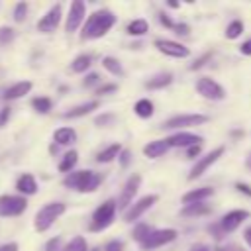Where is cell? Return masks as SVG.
Returning a JSON list of instances; mask_svg holds the SVG:
<instances>
[{
    "label": "cell",
    "instance_id": "43",
    "mask_svg": "<svg viewBox=\"0 0 251 251\" xmlns=\"http://www.w3.org/2000/svg\"><path fill=\"white\" fill-rule=\"evenodd\" d=\"M239 49H241V53H243V55H251V39H247Z\"/></svg>",
    "mask_w": 251,
    "mask_h": 251
},
{
    "label": "cell",
    "instance_id": "11",
    "mask_svg": "<svg viewBox=\"0 0 251 251\" xmlns=\"http://www.w3.org/2000/svg\"><path fill=\"white\" fill-rule=\"evenodd\" d=\"M155 47H157L161 53H165V55H169V57H176V59H184V57L190 55L188 47H184V45H180V43H176V41H171V39H157V41H155Z\"/></svg>",
    "mask_w": 251,
    "mask_h": 251
},
{
    "label": "cell",
    "instance_id": "46",
    "mask_svg": "<svg viewBox=\"0 0 251 251\" xmlns=\"http://www.w3.org/2000/svg\"><path fill=\"white\" fill-rule=\"evenodd\" d=\"M159 20H161V24H163V25H167V27H175V24H173L165 14H161V16H159Z\"/></svg>",
    "mask_w": 251,
    "mask_h": 251
},
{
    "label": "cell",
    "instance_id": "1",
    "mask_svg": "<svg viewBox=\"0 0 251 251\" xmlns=\"http://www.w3.org/2000/svg\"><path fill=\"white\" fill-rule=\"evenodd\" d=\"M116 24V16L110 10H98L92 16H88L80 39H98L102 35H106V31Z\"/></svg>",
    "mask_w": 251,
    "mask_h": 251
},
{
    "label": "cell",
    "instance_id": "31",
    "mask_svg": "<svg viewBox=\"0 0 251 251\" xmlns=\"http://www.w3.org/2000/svg\"><path fill=\"white\" fill-rule=\"evenodd\" d=\"M147 31V22L145 20H133L127 25V33L129 35H143Z\"/></svg>",
    "mask_w": 251,
    "mask_h": 251
},
{
    "label": "cell",
    "instance_id": "52",
    "mask_svg": "<svg viewBox=\"0 0 251 251\" xmlns=\"http://www.w3.org/2000/svg\"><path fill=\"white\" fill-rule=\"evenodd\" d=\"M216 251H227V249H222V247H218V249H216Z\"/></svg>",
    "mask_w": 251,
    "mask_h": 251
},
{
    "label": "cell",
    "instance_id": "15",
    "mask_svg": "<svg viewBox=\"0 0 251 251\" xmlns=\"http://www.w3.org/2000/svg\"><path fill=\"white\" fill-rule=\"evenodd\" d=\"M198 141H202L200 135H194V133H188V131H180V133H175L167 139L169 147H192V145H198Z\"/></svg>",
    "mask_w": 251,
    "mask_h": 251
},
{
    "label": "cell",
    "instance_id": "8",
    "mask_svg": "<svg viewBox=\"0 0 251 251\" xmlns=\"http://www.w3.org/2000/svg\"><path fill=\"white\" fill-rule=\"evenodd\" d=\"M208 122V116L204 114H180V116H175L171 120H167L163 124V127L167 129H173V127H188V126H200Z\"/></svg>",
    "mask_w": 251,
    "mask_h": 251
},
{
    "label": "cell",
    "instance_id": "24",
    "mask_svg": "<svg viewBox=\"0 0 251 251\" xmlns=\"http://www.w3.org/2000/svg\"><path fill=\"white\" fill-rule=\"evenodd\" d=\"M133 110H135V114L139 118H151L153 116V102L147 100V98H141V100L135 102V108Z\"/></svg>",
    "mask_w": 251,
    "mask_h": 251
},
{
    "label": "cell",
    "instance_id": "4",
    "mask_svg": "<svg viewBox=\"0 0 251 251\" xmlns=\"http://www.w3.org/2000/svg\"><path fill=\"white\" fill-rule=\"evenodd\" d=\"M116 210H118V202H114V200H106L102 206H98L96 212L92 214L90 231H102V229H106L114 222Z\"/></svg>",
    "mask_w": 251,
    "mask_h": 251
},
{
    "label": "cell",
    "instance_id": "29",
    "mask_svg": "<svg viewBox=\"0 0 251 251\" xmlns=\"http://www.w3.org/2000/svg\"><path fill=\"white\" fill-rule=\"evenodd\" d=\"M171 80H173V76L167 73V75H159V76H155V78L147 80V82H145V86H147V88H163V86L171 84Z\"/></svg>",
    "mask_w": 251,
    "mask_h": 251
},
{
    "label": "cell",
    "instance_id": "34",
    "mask_svg": "<svg viewBox=\"0 0 251 251\" xmlns=\"http://www.w3.org/2000/svg\"><path fill=\"white\" fill-rule=\"evenodd\" d=\"M241 31H243V24H241L239 20H235V22H231V24L227 25V29H226V37H227V39H235V37L241 35Z\"/></svg>",
    "mask_w": 251,
    "mask_h": 251
},
{
    "label": "cell",
    "instance_id": "27",
    "mask_svg": "<svg viewBox=\"0 0 251 251\" xmlns=\"http://www.w3.org/2000/svg\"><path fill=\"white\" fill-rule=\"evenodd\" d=\"M90 55H78L73 63H71V69H73V73H82V71H86L88 67H90Z\"/></svg>",
    "mask_w": 251,
    "mask_h": 251
},
{
    "label": "cell",
    "instance_id": "38",
    "mask_svg": "<svg viewBox=\"0 0 251 251\" xmlns=\"http://www.w3.org/2000/svg\"><path fill=\"white\" fill-rule=\"evenodd\" d=\"M59 243H61V239H59V237L51 239V241L47 243V251H59Z\"/></svg>",
    "mask_w": 251,
    "mask_h": 251
},
{
    "label": "cell",
    "instance_id": "22",
    "mask_svg": "<svg viewBox=\"0 0 251 251\" xmlns=\"http://www.w3.org/2000/svg\"><path fill=\"white\" fill-rule=\"evenodd\" d=\"M96 108H98V102H96V100H90V102H86V104H80V106H76V108L65 112V118H80V116L90 114V112L96 110Z\"/></svg>",
    "mask_w": 251,
    "mask_h": 251
},
{
    "label": "cell",
    "instance_id": "44",
    "mask_svg": "<svg viewBox=\"0 0 251 251\" xmlns=\"http://www.w3.org/2000/svg\"><path fill=\"white\" fill-rule=\"evenodd\" d=\"M0 251H18V245L16 243H4V245H0Z\"/></svg>",
    "mask_w": 251,
    "mask_h": 251
},
{
    "label": "cell",
    "instance_id": "2",
    "mask_svg": "<svg viewBox=\"0 0 251 251\" xmlns=\"http://www.w3.org/2000/svg\"><path fill=\"white\" fill-rule=\"evenodd\" d=\"M102 176L98 173H92V171H76V173H71L65 176L63 184L67 188H75L78 192H94L100 184Z\"/></svg>",
    "mask_w": 251,
    "mask_h": 251
},
{
    "label": "cell",
    "instance_id": "13",
    "mask_svg": "<svg viewBox=\"0 0 251 251\" xmlns=\"http://www.w3.org/2000/svg\"><path fill=\"white\" fill-rule=\"evenodd\" d=\"M139 184H141V176H139V175H131V176L127 178V182H126V186H124V192H122V196H120V200H118V210H126V208L131 204V200H133V196H135Z\"/></svg>",
    "mask_w": 251,
    "mask_h": 251
},
{
    "label": "cell",
    "instance_id": "50",
    "mask_svg": "<svg viewBox=\"0 0 251 251\" xmlns=\"http://www.w3.org/2000/svg\"><path fill=\"white\" fill-rule=\"evenodd\" d=\"M243 237H245V241H247V243L251 245V227H247V229H245V233H243Z\"/></svg>",
    "mask_w": 251,
    "mask_h": 251
},
{
    "label": "cell",
    "instance_id": "26",
    "mask_svg": "<svg viewBox=\"0 0 251 251\" xmlns=\"http://www.w3.org/2000/svg\"><path fill=\"white\" fill-rule=\"evenodd\" d=\"M180 214L182 216H204V214H210V206H206V204H188Z\"/></svg>",
    "mask_w": 251,
    "mask_h": 251
},
{
    "label": "cell",
    "instance_id": "49",
    "mask_svg": "<svg viewBox=\"0 0 251 251\" xmlns=\"http://www.w3.org/2000/svg\"><path fill=\"white\" fill-rule=\"evenodd\" d=\"M120 155H122V157H120V159H122V165L126 167V165L129 163V151H122Z\"/></svg>",
    "mask_w": 251,
    "mask_h": 251
},
{
    "label": "cell",
    "instance_id": "14",
    "mask_svg": "<svg viewBox=\"0 0 251 251\" xmlns=\"http://www.w3.org/2000/svg\"><path fill=\"white\" fill-rule=\"evenodd\" d=\"M82 18H84V2H82V0H75V2L71 4L69 16H67V25H65L67 31H69V33L75 31V29L80 25Z\"/></svg>",
    "mask_w": 251,
    "mask_h": 251
},
{
    "label": "cell",
    "instance_id": "48",
    "mask_svg": "<svg viewBox=\"0 0 251 251\" xmlns=\"http://www.w3.org/2000/svg\"><path fill=\"white\" fill-rule=\"evenodd\" d=\"M8 118H10V108H4L2 114H0V124H4Z\"/></svg>",
    "mask_w": 251,
    "mask_h": 251
},
{
    "label": "cell",
    "instance_id": "3",
    "mask_svg": "<svg viewBox=\"0 0 251 251\" xmlns=\"http://www.w3.org/2000/svg\"><path fill=\"white\" fill-rule=\"evenodd\" d=\"M65 214V204L63 202H51V204H45L37 214H35V229L37 231H45L53 226V222Z\"/></svg>",
    "mask_w": 251,
    "mask_h": 251
},
{
    "label": "cell",
    "instance_id": "17",
    "mask_svg": "<svg viewBox=\"0 0 251 251\" xmlns=\"http://www.w3.org/2000/svg\"><path fill=\"white\" fill-rule=\"evenodd\" d=\"M167 149H169L167 139H155V141H149V143L143 147V153H145V157H149V159H157V157H161L163 153H167Z\"/></svg>",
    "mask_w": 251,
    "mask_h": 251
},
{
    "label": "cell",
    "instance_id": "39",
    "mask_svg": "<svg viewBox=\"0 0 251 251\" xmlns=\"http://www.w3.org/2000/svg\"><path fill=\"white\" fill-rule=\"evenodd\" d=\"M96 80H98V75H96V73H90V75L84 78V86H92Z\"/></svg>",
    "mask_w": 251,
    "mask_h": 251
},
{
    "label": "cell",
    "instance_id": "16",
    "mask_svg": "<svg viewBox=\"0 0 251 251\" xmlns=\"http://www.w3.org/2000/svg\"><path fill=\"white\" fill-rule=\"evenodd\" d=\"M249 218V212L247 210H233V212H227L224 218H222V229L224 231H233L235 227L241 226V222Z\"/></svg>",
    "mask_w": 251,
    "mask_h": 251
},
{
    "label": "cell",
    "instance_id": "30",
    "mask_svg": "<svg viewBox=\"0 0 251 251\" xmlns=\"http://www.w3.org/2000/svg\"><path fill=\"white\" fill-rule=\"evenodd\" d=\"M151 231H153V227H149L147 224H139V226L133 229V233H131V235H133V239H135V241L143 243V241L151 235Z\"/></svg>",
    "mask_w": 251,
    "mask_h": 251
},
{
    "label": "cell",
    "instance_id": "6",
    "mask_svg": "<svg viewBox=\"0 0 251 251\" xmlns=\"http://www.w3.org/2000/svg\"><path fill=\"white\" fill-rule=\"evenodd\" d=\"M196 90H198L204 98H208V100H224V98H226V90H224L216 80H212V78H208V76L198 78Z\"/></svg>",
    "mask_w": 251,
    "mask_h": 251
},
{
    "label": "cell",
    "instance_id": "36",
    "mask_svg": "<svg viewBox=\"0 0 251 251\" xmlns=\"http://www.w3.org/2000/svg\"><path fill=\"white\" fill-rule=\"evenodd\" d=\"M12 39H14V29L8 25H2L0 27V43L4 45V43H10Z\"/></svg>",
    "mask_w": 251,
    "mask_h": 251
},
{
    "label": "cell",
    "instance_id": "35",
    "mask_svg": "<svg viewBox=\"0 0 251 251\" xmlns=\"http://www.w3.org/2000/svg\"><path fill=\"white\" fill-rule=\"evenodd\" d=\"M25 14H27V4H25V2L16 4V10H14V20H16V22H24Z\"/></svg>",
    "mask_w": 251,
    "mask_h": 251
},
{
    "label": "cell",
    "instance_id": "51",
    "mask_svg": "<svg viewBox=\"0 0 251 251\" xmlns=\"http://www.w3.org/2000/svg\"><path fill=\"white\" fill-rule=\"evenodd\" d=\"M192 251H210V249H208L206 245H194V247H192Z\"/></svg>",
    "mask_w": 251,
    "mask_h": 251
},
{
    "label": "cell",
    "instance_id": "45",
    "mask_svg": "<svg viewBox=\"0 0 251 251\" xmlns=\"http://www.w3.org/2000/svg\"><path fill=\"white\" fill-rule=\"evenodd\" d=\"M106 251H122V243H120V241H112V243L106 247Z\"/></svg>",
    "mask_w": 251,
    "mask_h": 251
},
{
    "label": "cell",
    "instance_id": "32",
    "mask_svg": "<svg viewBox=\"0 0 251 251\" xmlns=\"http://www.w3.org/2000/svg\"><path fill=\"white\" fill-rule=\"evenodd\" d=\"M63 251H86V239L80 237V235H76V237H73L67 243V247Z\"/></svg>",
    "mask_w": 251,
    "mask_h": 251
},
{
    "label": "cell",
    "instance_id": "7",
    "mask_svg": "<svg viewBox=\"0 0 251 251\" xmlns=\"http://www.w3.org/2000/svg\"><path fill=\"white\" fill-rule=\"evenodd\" d=\"M224 155V147H216L214 151H210L208 155H204V157H200L198 161H196V165L192 167V171H190V175H188V178L190 180H194V178H198V176H202L206 171H208V167H212L220 157Z\"/></svg>",
    "mask_w": 251,
    "mask_h": 251
},
{
    "label": "cell",
    "instance_id": "42",
    "mask_svg": "<svg viewBox=\"0 0 251 251\" xmlns=\"http://www.w3.org/2000/svg\"><path fill=\"white\" fill-rule=\"evenodd\" d=\"M235 188H237L239 192H245L247 196H251V186H247V184H243V182H237Z\"/></svg>",
    "mask_w": 251,
    "mask_h": 251
},
{
    "label": "cell",
    "instance_id": "21",
    "mask_svg": "<svg viewBox=\"0 0 251 251\" xmlns=\"http://www.w3.org/2000/svg\"><path fill=\"white\" fill-rule=\"evenodd\" d=\"M53 139L59 143V145H69L76 139V131L73 127H59L55 133H53Z\"/></svg>",
    "mask_w": 251,
    "mask_h": 251
},
{
    "label": "cell",
    "instance_id": "20",
    "mask_svg": "<svg viewBox=\"0 0 251 251\" xmlns=\"http://www.w3.org/2000/svg\"><path fill=\"white\" fill-rule=\"evenodd\" d=\"M16 188H18V192H22V194H35L37 192V182H35V178L31 176V175H22L20 178H18V182H16Z\"/></svg>",
    "mask_w": 251,
    "mask_h": 251
},
{
    "label": "cell",
    "instance_id": "9",
    "mask_svg": "<svg viewBox=\"0 0 251 251\" xmlns=\"http://www.w3.org/2000/svg\"><path fill=\"white\" fill-rule=\"evenodd\" d=\"M176 237V229H153L151 235L141 243L143 249H155L165 243H171Z\"/></svg>",
    "mask_w": 251,
    "mask_h": 251
},
{
    "label": "cell",
    "instance_id": "33",
    "mask_svg": "<svg viewBox=\"0 0 251 251\" xmlns=\"http://www.w3.org/2000/svg\"><path fill=\"white\" fill-rule=\"evenodd\" d=\"M31 106H33L39 114H47V112L51 110V100H49V98L39 96V98H33V100H31Z\"/></svg>",
    "mask_w": 251,
    "mask_h": 251
},
{
    "label": "cell",
    "instance_id": "19",
    "mask_svg": "<svg viewBox=\"0 0 251 251\" xmlns=\"http://www.w3.org/2000/svg\"><path fill=\"white\" fill-rule=\"evenodd\" d=\"M212 194H214V188H208V186L194 188V190H190V192H186V194L182 196V202H184V204H198L200 200H204V198H208V196H212Z\"/></svg>",
    "mask_w": 251,
    "mask_h": 251
},
{
    "label": "cell",
    "instance_id": "12",
    "mask_svg": "<svg viewBox=\"0 0 251 251\" xmlns=\"http://www.w3.org/2000/svg\"><path fill=\"white\" fill-rule=\"evenodd\" d=\"M157 200H159V196H157V194H149V196L139 198V200H137V202H135V204H133V206L124 214V220L131 224V222H133V220H137L145 210H149Z\"/></svg>",
    "mask_w": 251,
    "mask_h": 251
},
{
    "label": "cell",
    "instance_id": "41",
    "mask_svg": "<svg viewBox=\"0 0 251 251\" xmlns=\"http://www.w3.org/2000/svg\"><path fill=\"white\" fill-rule=\"evenodd\" d=\"M198 153H200V145H192V147H188V159L198 157Z\"/></svg>",
    "mask_w": 251,
    "mask_h": 251
},
{
    "label": "cell",
    "instance_id": "10",
    "mask_svg": "<svg viewBox=\"0 0 251 251\" xmlns=\"http://www.w3.org/2000/svg\"><path fill=\"white\" fill-rule=\"evenodd\" d=\"M59 22H61V4H55V6H51L49 12L37 22V29L43 31V33H51V31L57 29Z\"/></svg>",
    "mask_w": 251,
    "mask_h": 251
},
{
    "label": "cell",
    "instance_id": "23",
    "mask_svg": "<svg viewBox=\"0 0 251 251\" xmlns=\"http://www.w3.org/2000/svg\"><path fill=\"white\" fill-rule=\"evenodd\" d=\"M120 153H122L120 143H114V145L106 147L104 151H100V153L96 155V161H98V163H110V161H114V159H116Z\"/></svg>",
    "mask_w": 251,
    "mask_h": 251
},
{
    "label": "cell",
    "instance_id": "18",
    "mask_svg": "<svg viewBox=\"0 0 251 251\" xmlns=\"http://www.w3.org/2000/svg\"><path fill=\"white\" fill-rule=\"evenodd\" d=\"M29 90H31V82H29V80L16 82V84H12V86L4 92V100H16V98H20V96L27 94Z\"/></svg>",
    "mask_w": 251,
    "mask_h": 251
},
{
    "label": "cell",
    "instance_id": "28",
    "mask_svg": "<svg viewBox=\"0 0 251 251\" xmlns=\"http://www.w3.org/2000/svg\"><path fill=\"white\" fill-rule=\"evenodd\" d=\"M102 67H104L106 71H110L112 75H124V69H122L120 61L114 59V57H104V59H102Z\"/></svg>",
    "mask_w": 251,
    "mask_h": 251
},
{
    "label": "cell",
    "instance_id": "40",
    "mask_svg": "<svg viewBox=\"0 0 251 251\" xmlns=\"http://www.w3.org/2000/svg\"><path fill=\"white\" fill-rule=\"evenodd\" d=\"M118 86L116 84H106V86H102V88H98V94H108V92H114Z\"/></svg>",
    "mask_w": 251,
    "mask_h": 251
},
{
    "label": "cell",
    "instance_id": "47",
    "mask_svg": "<svg viewBox=\"0 0 251 251\" xmlns=\"http://www.w3.org/2000/svg\"><path fill=\"white\" fill-rule=\"evenodd\" d=\"M175 29H176V33H182V35L188 33V25L186 24H178V25H175Z\"/></svg>",
    "mask_w": 251,
    "mask_h": 251
},
{
    "label": "cell",
    "instance_id": "25",
    "mask_svg": "<svg viewBox=\"0 0 251 251\" xmlns=\"http://www.w3.org/2000/svg\"><path fill=\"white\" fill-rule=\"evenodd\" d=\"M76 161H78V153H76V151H69V153L63 157V161L59 163V171H61V173H69V171L76 165Z\"/></svg>",
    "mask_w": 251,
    "mask_h": 251
},
{
    "label": "cell",
    "instance_id": "37",
    "mask_svg": "<svg viewBox=\"0 0 251 251\" xmlns=\"http://www.w3.org/2000/svg\"><path fill=\"white\" fill-rule=\"evenodd\" d=\"M210 57H212V53H206V55H204V57H200V59H198L194 65H190V69H192V71H194V69H200V67H202V65H204V63H206Z\"/></svg>",
    "mask_w": 251,
    "mask_h": 251
},
{
    "label": "cell",
    "instance_id": "5",
    "mask_svg": "<svg viewBox=\"0 0 251 251\" xmlns=\"http://www.w3.org/2000/svg\"><path fill=\"white\" fill-rule=\"evenodd\" d=\"M27 202L24 196H10L4 194L0 196V216H20L22 212H25Z\"/></svg>",
    "mask_w": 251,
    "mask_h": 251
}]
</instances>
